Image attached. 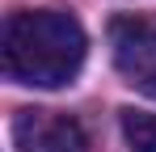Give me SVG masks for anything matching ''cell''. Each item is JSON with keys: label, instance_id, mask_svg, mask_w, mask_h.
<instances>
[{"label": "cell", "instance_id": "cell-4", "mask_svg": "<svg viewBox=\"0 0 156 152\" xmlns=\"http://www.w3.org/2000/svg\"><path fill=\"white\" fill-rule=\"evenodd\" d=\"M122 135L135 152H156V114L148 110H122Z\"/></svg>", "mask_w": 156, "mask_h": 152}, {"label": "cell", "instance_id": "cell-2", "mask_svg": "<svg viewBox=\"0 0 156 152\" xmlns=\"http://www.w3.org/2000/svg\"><path fill=\"white\" fill-rule=\"evenodd\" d=\"M110 51H114V68L122 72V80L156 101V21L139 17V13L114 17L110 21Z\"/></svg>", "mask_w": 156, "mask_h": 152}, {"label": "cell", "instance_id": "cell-3", "mask_svg": "<svg viewBox=\"0 0 156 152\" xmlns=\"http://www.w3.org/2000/svg\"><path fill=\"white\" fill-rule=\"evenodd\" d=\"M13 139L17 152H89L84 127L59 110H17Z\"/></svg>", "mask_w": 156, "mask_h": 152}, {"label": "cell", "instance_id": "cell-1", "mask_svg": "<svg viewBox=\"0 0 156 152\" xmlns=\"http://www.w3.org/2000/svg\"><path fill=\"white\" fill-rule=\"evenodd\" d=\"M84 30L72 13L30 9L4 21V72L17 85L59 89L72 85L84 63Z\"/></svg>", "mask_w": 156, "mask_h": 152}]
</instances>
